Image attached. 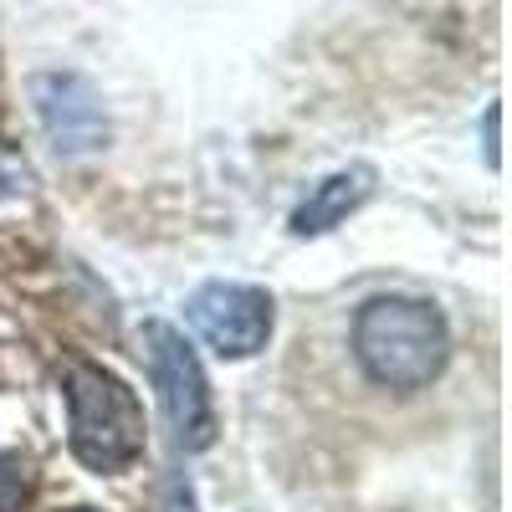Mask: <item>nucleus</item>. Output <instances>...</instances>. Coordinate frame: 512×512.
I'll return each mask as SVG.
<instances>
[{
	"mask_svg": "<svg viewBox=\"0 0 512 512\" xmlns=\"http://www.w3.org/2000/svg\"><path fill=\"white\" fill-rule=\"evenodd\" d=\"M487 159L497 164V113H487Z\"/></svg>",
	"mask_w": 512,
	"mask_h": 512,
	"instance_id": "nucleus-8",
	"label": "nucleus"
},
{
	"mask_svg": "<svg viewBox=\"0 0 512 512\" xmlns=\"http://www.w3.org/2000/svg\"><path fill=\"white\" fill-rule=\"evenodd\" d=\"M31 103L41 118V134H47V144L57 154L82 159V154H98L108 144V113H103V98L88 77L41 72V77H31Z\"/></svg>",
	"mask_w": 512,
	"mask_h": 512,
	"instance_id": "nucleus-5",
	"label": "nucleus"
},
{
	"mask_svg": "<svg viewBox=\"0 0 512 512\" xmlns=\"http://www.w3.org/2000/svg\"><path fill=\"white\" fill-rule=\"evenodd\" d=\"M139 344H144L149 384L159 395V410H164V425H169V436H175V446L180 451H205L210 441H216V410H210V384H205V369H200L195 349L159 318L144 323Z\"/></svg>",
	"mask_w": 512,
	"mask_h": 512,
	"instance_id": "nucleus-3",
	"label": "nucleus"
},
{
	"mask_svg": "<svg viewBox=\"0 0 512 512\" xmlns=\"http://www.w3.org/2000/svg\"><path fill=\"white\" fill-rule=\"evenodd\" d=\"M379 175L369 164H349V169H333L328 180H318L308 190V200L292 210V236H323L333 226H344L354 210L374 195Z\"/></svg>",
	"mask_w": 512,
	"mask_h": 512,
	"instance_id": "nucleus-6",
	"label": "nucleus"
},
{
	"mask_svg": "<svg viewBox=\"0 0 512 512\" xmlns=\"http://www.w3.org/2000/svg\"><path fill=\"white\" fill-rule=\"evenodd\" d=\"M36 210V169L0 139V226H16Z\"/></svg>",
	"mask_w": 512,
	"mask_h": 512,
	"instance_id": "nucleus-7",
	"label": "nucleus"
},
{
	"mask_svg": "<svg viewBox=\"0 0 512 512\" xmlns=\"http://www.w3.org/2000/svg\"><path fill=\"white\" fill-rule=\"evenodd\" d=\"M354 359L384 390H425L451 359V333L425 297H374L354 318Z\"/></svg>",
	"mask_w": 512,
	"mask_h": 512,
	"instance_id": "nucleus-1",
	"label": "nucleus"
},
{
	"mask_svg": "<svg viewBox=\"0 0 512 512\" xmlns=\"http://www.w3.org/2000/svg\"><path fill=\"white\" fill-rule=\"evenodd\" d=\"M185 318L221 359H251L272 338V297L251 282H205L185 303Z\"/></svg>",
	"mask_w": 512,
	"mask_h": 512,
	"instance_id": "nucleus-4",
	"label": "nucleus"
},
{
	"mask_svg": "<svg viewBox=\"0 0 512 512\" xmlns=\"http://www.w3.org/2000/svg\"><path fill=\"white\" fill-rule=\"evenodd\" d=\"M67 395V446L88 472L118 477L144 456V405L128 384L88 359H67L62 369Z\"/></svg>",
	"mask_w": 512,
	"mask_h": 512,
	"instance_id": "nucleus-2",
	"label": "nucleus"
}]
</instances>
